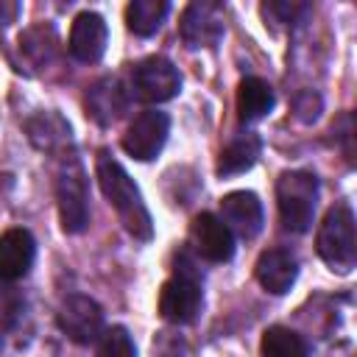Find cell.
<instances>
[{"instance_id":"6da1fadb","label":"cell","mask_w":357,"mask_h":357,"mask_svg":"<svg viewBox=\"0 0 357 357\" xmlns=\"http://www.w3.org/2000/svg\"><path fill=\"white\" fill-rule=\"evenodd\" d=\"M95 173H98V184H100L106 201L120 215L126 231L131 237H137V240H151L153 237L151 212H148V206L142 201L139 187L126 173V167L117 159H112L109 151H100L98 153V162H95Z\"/></svg>"},{"instance_id":"7a4b0ae2","label":"cell","mask_w":357,"mask_h":357,"mask_svg":"<svg viewBox=\"0 0 357 357\" xmlns=\"http://www.w3.org/2000/svg\"><path fill=\"white\" fill-rule=\"evenodd\" d=\"M318 257L337 273H351L357 265V231H354V215L346 204H337L326 212L318 237H315Z\"/></svg>"},{"instance_id":"3957f363","label":"cell","mask_w":357,"mask_h":357,"mask_svg":"<svg viewBox=\"0 0 357 357\" xmlns=\"http://www.w3.org/2000/svg\"><path fill=\"white\" fill-rule=\"evenodd\" d=\"M279 218L287 231H307L318 204V178L310 170H287L276 181Z\"/></svg>"},{"instance_id":"277c9868","label":"cell","mask_w":357,"mask_h":357,"mask_svg":"<svg viewBox=\"0 0 357 357\" xmlns=\"http://www.w3.org/2000/svg\"><path fill=\"white\" fill-rule=\"evenodd\" d=\"M56 201H59V220L67 234H78L89 226V190H86V173L75 153H70L61 162L59 178H56Z\"/></svg>"},{"instance_id":"5b68a950","label":"cell","mask_w":357,"mask_h":357,"mask_svg":"<svg viewBox=\"0 0 357 357\" xmlns=\"http://www.w3.org/2000/svg\"><path fill=\"white\" fill-rule=\"evenodd\" d=\"M204 293H201V279L190 265L181 259V268L176 265V273L162 284L159 293V312L170 324H190L198 310H201Z\"/></svg>"},{"instance_id":"8992f818","label":"cell","mask_w":357,"mask_h":357,"mask_svg":"<svg viewBox=\"0 0 357 357\" xmlns=\"http://www.w3.org/2000/svg\"><path fill=\"white\" fill-rule=\"evenodd\" d=\"M167 134H170V117L165 112L145 109L126 128V134H123V151L131 159H137V162H151L165 148Z\"/></svg>"},{"instance_id":"52a82bcc","label":"cell","mask_w":357,"mask_h":357,"mask_svg":"<svg viewBox=\"0 0 357 357\" xmlns=\"http://www.w3.org/2000/svg\"><path fill=\"white\" fill-rule=\"evenodd\" d=\"M56 321H59V329L78 346L95 343L100 337V332H103V310H100V304L95 298H89V296H81V293L67 296L61 301Z\"/></svg>"},{"instance_id":"ba28073f","label":"cell","mask_w":357,"mask_h":357,"mask_svg":"<svg viewBox=\"0 0 357 357\" xmlns=\"http://www.w3.org/2000/svg\"><path fill=\"white\" fill-rule=\"evenodd\" d=\"M181 89V75L176 64L165 56H148L134 67V92L148 103H165Z\"/></svg>"},{"instance_id":"9c48e42d","label":"cell","mask_w":357,"mask_h":357,"mask_svg":"<svg viewBox=\"0 0 357 357\" xmlns=\"http://www.w3.org/2000/svg\"><path fill=\"white\" fill-rule=\"evenodd\" d=\"M223 36V6L195 0L181 14V39L187 47H215Z\"/></svg>"},{"instance_id":"30bf717a","label":"cell","mask_w":357,"mask_h":357,"mask_svg":"<svg viewBox=\"0 0 357 357\" xmlns=\"http://www.w3.org/2000/svg\"><path fill=\"white\" fill-rule=\"evenodd\" d=\"M190 243H192V251L206 262H229L234 254V234L212 212L195 215L190 226Z\"/></svg>"},{"instance_id":"8fae6325","label":"cell","mask_w":357,"mask_h":357,"mask_svg":"<svg viewBox=\"0 0 357 357\" xmlns=\"http://www.w3.org/2000/svg\"><path fill=\"white\" fill-rule=\"evenodd\" d=\"M220 220L226 223V229L231 234H240L245 240L257 237L259 229H262V220H265V212H262V201L251 192V190H234L229 195L220 198Z\"/></svg>"},{"instance_id":"7c38bea8","label":"cell","mask_w":357,"mask_h":357,"mask_svg":"<svg viewBox=\"0 0 357 357\" xmlns=\"http://www.w3.org/2000/svg\"><path fill=\"white\" fill-rule=\"evenodd\" d=\"M106 39H109V31H106V22L100 14L95 11H81L75 20H73V28H70V53L73 59L84 61V64H92L103 56L106 50Z\"/></svg>"},{"instance_id":"4fadbf2b","label":"cell","mask_w":357,"mask_h":357,"mask_svg":"<svg viewBox=\"0 0 357 357\" xmlns=\"http://www.w3.org/2000/svg\"><path fill=\"white\" fill-rule=\"evenodd\" d=\"M36 257V243L28 229H8L0 234V282L22 279Z\"/></svg>"},{"instance_id":"5bb4252c","label":"cell","mask_w":357,"mask_h":357,"mask_svg":"<svg viewBox=\"0 0 357 357\" xmlns=\"http://www.w3.org/2000/svg\"><path fill=\"white\" fill-rule=\"evenodd\" d=\"M128 109V92L120 84V78H100L86 92V112L98 126L117 123Z\"/></svg>"},{"instance_id":"9a60e30c","label":"cell","mask_w":357,"mask_h":357,"mask_svg":"<svg viewBox=\"0 0 357 357\" xmlns=\"http://www.w3.org/2000/svg\"><path fill=\"white\" fill-rule=\"evenodd\" d=\"M296 276H298V262L284 248H271L257 259V282L273 296L287 293Z\"/></svg>"},{"instance_id":"2e32d148","label":"cell","mask_w":357,"mask_h":357,"mask_svg":"<svg viewBox=\"0 0 357 357\" xmlns=\"http://www.w3.org/2000/svg\"><path fill=\"white\" fill-rule=\"evenodd\" d=\"M276 103V95L271 89L268 81L257 78V75H248L240 81L237 86V117L240 123H254L259 117H265Z\"/></svg>"},{"instance_id":"e0dca14e","label":"cell","mask_w":357,"mask_h":357,"mask_svg":"<svg viewBox=\"0 0 357 357\" xmlns=\"http://www.w3.org/2000/svg\"><path fill=\"white\" fill-rule=\"evenodd\" d=\"M259 137L257 134H243L237 139H231L223 151H220V159H218V173L220 176H237L243 170H248L257 156H259Z\"/></svg>"},{"instance_id":"ac0fdd59","label":"cell","mask_w":357,"mask_h":357,"mask_svg":"<svg viewBox=\"0 0 357 357\" xmlns=\"http://www.w3.org/2000/svg\"><path fill=\"white\" fill-rule=\"evenodd\" d=\"M170 6L165 0H134L126 8V25L137 36H151L162 28Z\"/></svg>"},{"instance_id":"d6986e66","label":"cell","mask_w":357,"mask_h":357,"mask_svg":"<svg viewBox=\"0 0 357 357\" xmlns=\"http://www.w3.org/2000/svg\"><path fill=\"white\" fill-rule=\"evenodd\" d=\"M53 50H56V33H53V28H47V25L28 28V31L20 36V56H22V61H25L28 67H33V70L45 67V64L50 61ZM22 61H20V64H22Z\"/></svg>"},{"instance_id":"ffe728a7","label":"cell","mask_w":357,"mask_h":357,"mask_svg":"<svg viewBox=\"0 0 357 357\" xmlns=\"http://www.w3.org/2000/svg\"><path fill=\"white\" fill-rule=\"evenodd\" d=\"M259 357H307V343L287 326H271L262 335Z\"/></svg>"},{"instance_id":"44dd1931","label":"cell","mask_w":357,"mask_h":357,"mask_svg":"<svg viewBox=\"0 0 357 357\" xmlns=\"http://www.w3.org/2000/svg\"><path fill=\"white\" fill-rule=\"evenodd\" d=\"M98 357H137V346H134L128 329L126 326H112V329L100 332Z\"/></svg>"}]
</instances>
